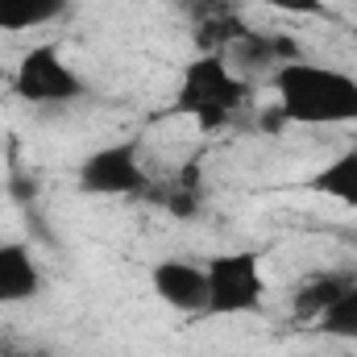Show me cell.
Wrapping results in <instances>:
<instances>
[{"instance_id":"cell-16","label":"cell","mask_w":357,"mask_h":357,"mask_svg":"<svg viewBox=\"0 0 357 357\" xmlns=\"http://www.w3.org/2000/svg\"><path fill=\"white\" fill-rule=\"evenodd\" d=\"M33 354H38V349H29L21 333H13V328H0V357H33Z\"/></svg>"},{"instance_id":"cell-13","label":"cell","mask_w":357,"mask_h":357,"mask_svg":"<svg viewBox=\"0 0 357 357\" xmlns=\"http://www.w3.org/2000/svg\"><path fill=\"white\" fill-rule=\"evenodd\" d=\"M316 333H324V337H337V341H354L357 345V282L312 324Z\"/></svg>"},{"instance_id":"cell-6","label":"cell","mask_w":357,"mask_h":357,"mask_svg":"<svg viewBox=\"0 0 357 357\" xmlns=\"http://www.w3.org/2000/svg\"><path fill=\"white\" fill-rule=\"evenodd\" d=\"M229 67L241 75V79H262V75H274L278 67H287V63H295V59H303V50H299V42L291 38V33H274V29H250L229 54Z\"/></svg>"},{"instance_id":"cell-18","label":"cell","mask_w":357,"mask_h":357,"mask_svg":"<svg viewBox=\"0 0 357 357\" xmlns=\"http://www.w3.org/2000/svg\"><path fill=\"white\" fill-rule=\"evenodd\" d=\"M33 357H54V354H46V349H38V354H33Z\"/></svg>"},{"instance_id":"cell-3","label":"cell","mask_w":357,"mask_h":357,"mask_svg":"<svg viewBox=\"0 0 357 357\" xmlns=\"http://www.w3.org/2000/svg\"><path fill=\"white\" fill-rule=\"evenodd\" d=\"M8 88L21 104H33V108H63L88 96L84 75L63 59L59 46H29L17 59Z\"/></svg>"},{"instance_id":"cell-11","label":"cell","mask_w":357,"mask_h":357,"mask_svg":"<svg viewBox=\"0 0 357 357\" xmlns=\"http://www.w3.org/2000/svg\"><path fill=\"white\" fill-rule=\"evenodd\" d=\"M71 0H0V33H33L63 21Z\"/></svg>"},{"instance_id":"cell-12","label":"cell","mask_w":357,"mask_h":357,"mask_svg":"<svg viewBox=\"0 0 357 357\" xmlns=\"http://www.w3.org/2000/svg\"><path fill=\"white\" fill-rule=\"evenodd\" d=\"M158 199H162V208H167L171 216H183V220L199 216V208H204L199 158H195V162H187V167H178V175L167 183V191H158Z\"/></svg>"},{"instance_id":"cell-17","label":"cell","mask_w":357,"mask_h":357,"mask_svg":"<svg viewBox=\"0 0 357 357\" xmlns=\"http://www.w3.org/2000/svg\"><path fill=\"white\" fill-rule=\"evenodd\" d=\"M349 38H354V46H357V21H354V25H349Z\"/></svg>"},{"instance_id":"cell-15","label":"cell","mask_w":357,"mask_h":357,"mask_svg":"<svg viewBox=\"0 0 357 357\" xmlns=\"http://www.w3.org/2000/svg\"><path fill=\"white\" fill-rule=\"evenodd\" d=\"M250 4H262L270 13H295V17H324L328 13V0H250Z\"/></svg>"},{"instance_id":"cell-7","label":"cell","mask_w":357,"mask_h":357,"mask_svg":"<svg viewBox=\"0 0 357 357\" xmlns=\"http://www.w3.org/2000/svg\"><path fill=\"white\" fill-rule=\"evenodd\" d=\"M150 287L167 307H175L183 316L208 312V270L187 258H162L150 270Z\"/></svg>"},{"instance_id":"cell-10","label":"cell","mask_w":357,"mask_h":357,"mask_svg":"<svg viewBox=\"0 0 357 357\" xmlns=\"http://www.w3.org/2000/svg\"><path fill=\"white\" fill-rule=\"evenodd\" d=\"M307 187H312L320 199H333V204L357 212V142L345 146L341 154H333L320 171H312Z\"/></svg>"},{"instance_id":"cell-14","label":"cell","mask_w":357,"mask_h":357,"mask_svg":"<svg viewBox=\"0 0 357 357\" xmlns=\"http://www.w3.org/2000/svg\"><path fill=\"white\" fill-rule=\"evenodd\" d=\"M175 4L187 25H199V21H212V17H229V13H245L241 0H175Z\"/></svg>"},{"instance_id":"cell-2","label":"cell","mask_w":357,"mask_h":357,"mask_svg":"<svg viewBox=\"0 0 357 357\" xmlns=\"http://www.w3.org/2000/svg\"><path fill=\"white\" fill-rule=\"evenodd\" d=\"M254 84L241 79L225 54H195L178 71L175 84V112L195 121L204 133H220L250 108Z\"/></svg>"},{"instance_id":"cell-5","label":"cell","mask_w":357,"mask_h":357,"mask_svg":"<svg viewBox=\"0 0 357 357\" xmlns=\"http://www.w3.org/2000/svg\"><path fill=\"white\" fill-rule=\"evenodd\" d=\"M75 183H79V191L108 195V199L112 195H150V187H154L137 137L108 142V146H96L91 154H84L75 167Z\"/></svg>"},{"instance_id":"cell-19","label":"cell","mask_w":357,"mask_h":357,"mask_svg":"<svg viewBox=\"0 0 357 357\" xmlns=\"http://www.w3.org/2000/svg\"><path fill=\"white\" fill-rule=\"evenodd\" d=\"M345 357H357V354H345Z\"/></svg>"},{"instance_id":"cell-9","label":"cell","mask_w":357,"mask_h":357,"mask_svg":"<svg viewBox=\"0 0 357 357\" xmlns=\"http://www.w3.org/2000/svg\"><path fill=\"white\" fill-rule=\"evenodd\" d=\"M42 287H46V278H42L33 250L21 241H0V307L29 303L42 295Z\"/></svg>"},{"instance_id":"cell-4","label":"cell","mask_w":357,"mask_h":357,"mask_svg":"<svg viewBox=\"0 0 357 357\" xmlns=\"http://www.w3.org/2000/svg\"><path fill=\"white\" fill-rule=\"evenodd\" d=\"M208 316H250L266 303L258 250H225L208 258Z\"/></svg>"},{"instance_id":"cell-8","label":"cell","mask_w":357,"mask_h":357,"mask_svg":"<svg viewBox=\"0 0 357 357\" xmlns=\"http://www.w3.org/2000/svg\"><path fill=\"white\" fill-rule=\"evenodd\" d=\"M354 282H357V270H349V266H324V270L303 274L295 282V291H291V316L299 324H316Z\"/></svg>"},{"instance_id":"cell-1","label":"cell","mask_w":357,"mask_h":357,"mask_svg":"<svg viewBox=\"0 0 357 357\" xmlns=\"http://www.w3.org/2000/svg\"><path fill=\"white\" fill-rule=\"evenodd\" d=\"M274 84V112L282 125H357V79L349 71L316 59H295L270 75Z\"/></svg>"}]
</instances>
